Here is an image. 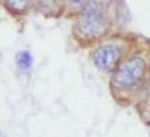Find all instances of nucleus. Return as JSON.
Masks as SVG:
<instances>
[{
	"label": "nucleus",
	"mask_w": 150,
	"mask_h": 137,
	"mask_svg": "<svg viewBox=\"0 0 150 137\" xmlns=\"http://www.w3.org/2000/svg\"><path fill=\"white\" fill-rule=\"evenodd\" d=\"M135 39V35H112L106 37L104 40L95 44L93 50L91 51L92 64L102 74L111 75L134 44Z\"/></svg>",
	"instance_id": "3"
},
{
	"label": "nucleus",
	"mask_w": 150,
	"mask_h": 137,
	"mask_svg": "<svg viewBox=\"0 0 150 137\" xmlns=\"http://www.w3.org/2000/svg\"><path fill=\"white\" fill-rule=\"evenodd\" d=\"M4 8L14 15H24L35 6V0H1Z\"/></svg>",
	"instance_id": "5"
},
{
	"label": "nucleus",
	"mask_w": 150,
	"mask_h": 137,
	"mask_svg": "<svg viewBox=\"0 0 150 137\" xmlns=\"http://www.w3.org/2000/svg\"><path fill=\"white\" fill-rule=\"evenodd\" d=\"M35 7L46 17H59L63 14V0H35Z\"/></svg>",
	"instance_id": "4"
},
{
	"label": "nucleus",
	"mask_w": 150,
	"mask_h": 137,
	"mask_svg": "<svg viewBox=\"0 0 150 137\" xmlns=\"http://www.w3.org/2000/svg\"><path fill=\"white\" fill-rule=\"evenodd\" d=\"M128 11L124 0H91L85 10L75 18L72 37L82 47L104 40L127 22Z\"/></svg>",
	"instance_id": "1"
},
{
	"label": "nucleus",
	"mask_w": 150,
	"mask_h": 137,
	"mask_svg": "<svg viewBox=\"0 0 150 137\" xmlns=\"http://www.w3.org/2000/svg\"><path fill=\"white\" fill-rule=\"evenodd\" d=\"M16 63H17V67L22 71H27V69L31 68L32 65V56L29 51L27 50H22V51H18L16 56Z\"/></svg>",
	"instance_id": "7"
},
{
	"label": "nucleus",
	"mask_w": 150,
	"mask_h": 137,
	"mask_svg": "<svg viewBox=\"0 0 150 137\" xmlns=\"http://www.w3.org/2000/svg\"><path fill=\"white\" fill-rule=\"evenodd\" d=\"M150 83V39L136 36L134 44L121 60L110 78L112 94L132 98Z\"/></svg>",
	"instance_id": "2"
},
{
	"label": "nucleus",
	"mask_w": 150,
	"mask_h": 137,
	"mask_svg": "<svg viewBox=\"0 0 150 137\" xmlns=\"http://www.w3.org/2000/svg\"><path fill=\"white\" fill-rule=\"evenodd\" d=\"M63 3H64L63 14L65 17H75L76 18L88 7L91 0H63Z\"/></svg>",
	"instance_id": "6"
}]
</instances>
